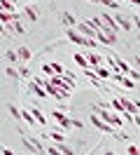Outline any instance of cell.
I'll list each match as a JSON object with an SVG mask.
<instances>
[{
    "label": "cell",
    "mask_w": 140,
    "mask_h": 155,
    "mask_svg": "<svg viewBox=\"0 0 140 155\" xmlns=\"http://www.w3.org/2000/svg\"><path fill=\"white\" fill-rule=\"evenodd\" d=\"M68 40H70V42H75V45L89 47V49H93V47H96V40H93V38H86V35H82V33H77L75 28H70V31H68Z\"/></svg>",
    "instance_id": "cell-1"
},
{
    "label": "cell",
    "mask_w": 140,
    "mask_h": 155,
    "mask_svg": "<svg viewBox=\"0 0 140 155\" xmlns=\"http://www.w3.org/2000/svg\"><path fill=\"white\" fill-rule=\"evenodd\" d=\"M98 117H101V120H105L107 125H112L114 129H119V127L124 125V117H121L119 113H110V110H98Z\"/></svg>",
    "instance_id": "cell-2"
},
{
    "label": "cell",
    "mask_w": 140,
    "mask_h": 155,
    "mask_svg": "<svg viewBox=\"0 0 140 155\" xmlns=\"http://www.w3.org/2000/svg\"><path fill=\"white\" fill-rule=\"evenodd\" d=\"M91 122L98 127L101 132H105V134H114V132H117V129H114L112 125H107V122H105V120H101L98 115H91Z\"/></svg>",
    "instance_id": "cell-3"
},
{
    "label": "cell",
    "mask_w": 140,
    "mask_h": 155,
    "mask_svg": "<svg viewBox=\"0 0 140 155\" xmlns=\"http://www.w3.org/2000/svg\"><path fill=\"white\" fill-rule=\"evenodd\" d=\"M84 75L89 78V82H91V85H96V87H98V89H103V87H105V82H103L101 78L96 75V71H91V68H89V66L84 68Z\"/></svg>",
    "instance_id": "cell-4"
},
{
    "label": "cell",
    "mask_w": 140,
    "mask_h": 155,
    "mask_svg": "<svg viewBox=\"0 0 140 155\" xmlns=\"http://www.w3.org/2000/svg\"><path fill=\"white\" fill-rule=\"evenodd\" d=\"M47 153H49V155H73V150H70V148H65V146L63 143H51V146H49V148H47Z\"/></svg>",
    "instance_id": "cell-5"
},
{
    "label": "cell",
    "mask_w": 140,
    "mask_h": 155,
    "mask_svg": "<svg viewBox=\"0 0 140 155\" xmlns=\"http://www.w3.org/2000/svg\"><path fill=\"white\" fill-rule=\"evenodd\" d=\"M77 33H82V35H86V38L96 40V33H98V31L93 28L91 24H79V26H77Z\"/></svg>",
    "instance_id": "cell-6"
},
{
    "label": "cell",
    "mask_w": 140,
    "mask_h": 155,
    "mask_svg": "<svg viewBox=\"0 0 140 155\" xmlns=\"http://www.w3.org/2000/svg\"><path fill=\"white\" fill-rule=\"evenodd\" d=\"M23 143H26L30 150H35V153H47L45 148H42V143H40L37 139H28V136H23Z\"/></svg>",
    "instance_id": "cell-7"
},
{
    "label": "cell",
    "mask_w": 140,
    "mask_h": 155,
    "mask_svg": "<svg viewBox=\"0 0 140 155\" xmlns=\"http://www.w3.org/2000/svg\"><path fill=\"white\" fill-rule=\"evenodd\" d=\"M42 71H45L47 75H63V68L58 66V64H45Z\"/></svg>",
    "instance_id": "cell-8"
},
{
    "label": "cell",
    "mask_w": 140,
    "mask_h": 155,
    "mask_svg": "<svg viewBox=\"0 0 140 155\" xmlns=\"http://www.w3.org/2000/svg\"><path fill=\"white\" fill-rule=\"evenodd\" d=\"M7 28L14 31V33H23V31H26V24H21V19H17V17H14V19L7 24Z\"/></svg>",
    "instance_id": "cell-9"
},
{
    "label": "cell",
    "mask_w": 140,
    "mask_h": 155,
    "mask_svg": "<svg viewBox=\"0 0 140 155\" xmlns=\"http://www.w3.org/2000/svg\"><path fill=\"white\" fill-rule=\"evenodd\" d=\"M30 113H33V117H35V122H37V125H49V120H47V115L42 113V110H37V108H33Z\"/></svg>",
    "instance_id": "cell-10"
},
{
    "label": "cell",
    "mask_w": 140,
    "mask_h": 155,
    "mask_svg": "<svg viewBox=\"0 0 140 155\" xmlns=\"http://www.w3.org/2000/svg\"><path fill=\"white\" fill-rule=\"evenodd\" d=\"M86 61H89L93 68H98V66L103 64V57H101V54H93V52H89V54H86Z\"/></svg>",
    "instance_id": "cell-11"
},
{
    "label": "cell",
    "mask_w": 140,
    "mask_h": 155,
    "mask_svg": "<svg viewBox=\"0 0 140 155\" xmlns=\"http://www.w3.org/2000/svg\"><path fill=\"white\" fill-rule=\"evenodd\" d=\"M0 10H2V12H12V14H17V5H14L12 0H0Z\"/></svg>",
    "instance_id": "cell-12"
},
{
    "label": "cell",
    "mask_w": 140,
    "mask_h": 155,
    "mask_svg": "<svg viewBox=\"0 0 140 155\" xmlns=\"http://www.w3.org/2000/svg\"><path fill=\"white\" fill-rule=\"evenodd\" d=\"M61 21H63L65 26H70V28H73L75 24H77V21H75V17L70 14V12H61Z\"/></svg>",
    "instance_id": "cell-13"
},
{
    "label": "cell",
    "mask_w": 140,
    "mask_h": 155,
    "mask_svg": "<svg viewBox=\"0 0 140 155\" xmlns=\"http://www.w3.org/2000/svg\"><path fill=\"white\" fill-rule=\"evenodd\" d=\"M17 57H19V61H30V49L28 47H21V49H17Z\"/></svg>",
    "instance_id": "cell-14"
},
{
    "label": "cell",
    "mask_w": 140,
    "mask_h": 155,
    "mask_svg": "<svg viewBox=\"0 0 140 155\" xmlns=\"http://www.w3.org/2000/svg\"><path fill=\"white\" fill-rule=\"evenodd\" d=\"M30 92H33L35 97H47V89H45V87H40L37 82H30Z\"/></svg>",
    "instance_id": "cell-15"
},
{
    "label": "cell",
    "mask_w": 140,
    "mask_h": 155,
    "mask_svg": "<svg viewBox=\"0 0 140 155\" xmlns=\"http://www.w3.org/2000/svg\"><path fill=\"white\" fill-rule=\"evenodd\" d=\"M114 21L119 24V28H126V31H129V28H133V21H131V19H126V17H117Z\"/></svg>",
    "instance_id": "cell-16"
},
{
    "label": "cell",
    "mask_w": 140,
    "mask_h": 155,
    "mask_svg": "<svg viewBox=\"0 0 140 155\" xmlns=\"http://www.w3.org/2000/svg\"><path fill=\"white\" fill-rule=\"evenodd\" d=\"M21 120H23V122H26V125H35V117H33V113H30V110H21Z\"/></svg>",
    "instance_id": "cell-17"
},
{
    "label": "cell",
    "mask_w": 140,
    "mask_h": 155,
    "mask_svg": "<svg viewBox=\"0 0 140 155\" xmlns=\"http://www.w3.org/2000/svg\"><path fill=\"white\" fill-rule=\"evenodd\" d=\"M96 75H98V78H105V80H110L112 71H110V68H105V66H98V68H96Z\"/></svg>",
    "instance_id": "cell-18"
},
{
    "label": "cell",
    "mask_w": 140,
    "mask_h": 155,
    "mask_svg": "<svg viewBox=\"0 0 140 155\" xmlns=\"http://www.w3.org/2000/svg\"><path fill=\"white\" fill-rule=\"evenodd\" d=\"M49 136L54 139L56 143H63V141H65V134L61 132V129H51V134H49Z\"/></svg>",
    "instance_id": "cell-19"
},
{
    "label": "cell",
    "mask_w": 140,
    "mask_h": 155,
    "mask_svg": "<svg viewBox=\"0 0 140 155\" xmlns=\"http://www.w3.org/2000/svg\"><path fill=\"white\" fill-rule=\"evenodd\" d=\"M73 59H75V61H77V64H79L82 68H86V66H89L86 57H84V54H79V52H75V54H73Z\"/></svg>",
    "instance_id": "cell-20"
},
{
    "label": "cell",
    "mask_w": 140,
    "mask_h": 155,
    "mask_svg": "<svg viewBox=\"0 0 140 155\" xmlns=\"http://www.w3.org/2000/svg\"><path fill=\"white\" fill-rule=\"evenodd\" d=\"M5 57H7L9 64H17V61H19V57H17V52H14V49H7V52H5Z\"/></svg>",
    "instance_id": "cell-21"
},
{
    "label": "cell",
    "mask_w": 140,
    "mask_h": 155,
    "mask_svg": "<svg viewBox=\"0 0 140 155\" xmlns=\"http://www.w3.org/2000/svg\"><path fill=\"white\" fill-rule=\"evenodd\" d=\"M23 14H26L30 21H37V12L33 10V7H26V10H23Z\"/></svg>",
    "instance_id": "cell-22"
},
{
    "label": "cell",
    "mask_w": 140,
    "mask_h": 155,
    "mask_svg": "<svg viewBox=\"0 0 140 155\" xmlns=\"http://www.w3.org/2000/svg\"><path fill=\"white\" fill-rule=\"evenodd\" d=\"M98 2L107 5V7H112V10H117V7H119V0H98Z\"/></svg>",
    "instance_id": "cell-23"
},
{
    "label": "cell",
    "mask_w": 140,
    "mask_h": 155,
    "mask_svg": "<svg viewBox=\"0 0 140 155\" xmlns=\"http://www.w3.org/2000/svg\"><path fill=\"white\" fill-rule=\"evenodd\" d=\"M126 153H129V155H140V148H138V146H129Z\"/></svg>",
    "instance_id": "cell-24"
},
{
    "label": "cell",
    "mask_w": 140,
    "mask_h": 155,
    "mask_svg": "<svg viewBox=\"0 0 140 155\" xmlns=\"http://www.w3.org/2000/svg\"><path fill=\"white\" fill-rule=\"evenodd\" d=\"M7 75H12V78H19V71H17V68H12V66H9V68H7Z\"/></svg>",
    "instance_id": "cell-25"
},
{
    "label": "cell",
    "mask_w": 140,
    "mask_h": 155,
    "mask_svg": "<svg viewBox=\"0 0 140 155\" xmlns=\"http://www.w3.org/2000/svg\"><path fill=\"white\" fill-rule=\"evenodd\" d=\"M19 75H21V78H28V75H30V71H28V68H19Z\"/></svg>",
    "instance_id": "cell-26"
},
{
    "label": "cell",
    "mask_w": 140,
    "mask_h": 155,
    "mask_svg": "<svg viewBox=\"0 0 140 155\" xmlns=\"http://www.w3.org/2000/svg\"><path fill=\"white\" fill-rule=\"evenodd\" d=\"M2 155H17L14 150H9V148H2Z\"/></svg>",
    "instance_id": "cell-27"
},
{
    "label": "cell",
    "mask_w": 140,
    "mask_h": 155,
    "mask_svg": "<svg viewBox=\"0 0 140 155\" xmlns=\"http://www.w3.org/2000/svg\"><path fill=\"white\" fill-rule=\"evenodd\" d=\"M135 66L140 68V54H138V57H135Z\"/></svg>",
    "instance_id": "cell-28"
},
{
    "label": "cell",
    "mask_w": 140,
    "mask_h": 155,
    "mask_svg": "<svg viewBox=\"0 0 140 155\" xmlns=\"http://www.w3.org/2000/svg\"><path fill=\"white\" fill-rule=\"evenodd\" d=\"M0 35H5V26L2 24H0Z\"/></svg>",
    "instance_id": "cell-29"
},
{
    "label": "cell",
    "mask_w": 140,
    "mask_h": 155,
    "mask_svg": "<svg viewBox=\"0 0 140 155\" xmlns=\"http://www.w3.org/2000/svg\"><path fill=\"white\" fill-rule=\"evenodd\" d=\"M131 2H133V5H140V0H131Z\"/></svg>",
    "instance_id": "cell-30"
},
{
    "label": "cell",
    "mask_w": 140,
    "mask_h": 155,
    "mask_svg": "<svg viewBox=\"0 0 140 155\" xmlns=\"http://www.w3.org/2000/svg\"><path fill=\"white\" fill-rule=\"evenodd\" d=\"M89 2H98V0H89Z\"/></svg>",
    "instance_id": "cell-31"
},
{
    "label": "cell",
    "mask_w": 140,
    "mask_h": 155,
    "mask_svg": "<svg viewBox=\"0 0 140 155\" xmlns=\"http://www.w3.org/2000/svg\"><path fill=\"white\" fill-rule=\"evenodd\" d=\"M105 155H114V153H105Z\"/></svg>",
    "instance_id": "cell-32"
},
{
    "label": "cell",
    "mask_w": 140,
    "mask_h": 155,
    "mask_svg": "<svg viewBox=\"0 0 140 155\" xmlns=\"http://www.w3.org/2000/svg\"><path fill=\"white\" fill-rule=\"evenodd\" d=\"M17 155H21V153H17Z\"/></svg>",
    "instance_id": "cell-33"
}]
</instances>
